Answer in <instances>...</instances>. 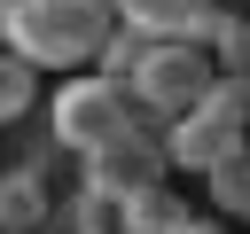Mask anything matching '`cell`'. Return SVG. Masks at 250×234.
Listing matches in <instances>:
<instances>
[{
  "label": "cell",
  "instance_id": "obj_1",
  "mask_svg": "<svg viewBox=\"0 0 250 234\" xmlns=\"http://www.w3.org/2000/svg\"><path fill=\"white\" fill-rule=\"evenodd\" d=\"M109 23H117L109 0H8L0 8V47L31 70H86Z\"/></svg>",
  "mask_w": 250,
  "mask_h": 234
},
{
  "label": "cell",
  "instance_id": "obj_2",
  "mask_svg": "<svg viewBox=\"0 0 250 234\" xmlns=\"http://www.w3.org/2000/svg\"><path fill=\"white\" fill-rule=\"evenodd\" d=\"M164 133V164L172 172H211L219 156H234V148H250V78H211V94L195 101V109H180V117H164L156 125Z\"/></svg>",
  "mask_w": 250,
  "mask_h": 234
},
{
  "label": "cell",
  "instance_id": "obj_3",
  "mask_svg": "<svg viewBox=\"0 0 250 234\" xmlns=\"http://www.w3.org/2000/svg\"><path fill=\"white\" fill-rule=\"evenodd\" d=\"M211 78H219L211 70V47H164V39H148L141 62H133V78H125V94H133V109L148 125H164V117L195 109L211 94Z\"/></svg>",
  "mask_w": 250,
  "mask_h": 234
},
{
  "label": "cell",
  "instance_id": "obj_4",
  "mask_svg": "<svg viewBox=\"0 0 250 234\" xmlns=\"http://www.w3.org/2000/svg\"><path fill=\"white\" fill-rule=\"evenodd\" d=\"M133 117H141L133 94H125L117 78L86 70V78H62V86H55V101H47V140H55L62 156H86L94 140H109V133L133 125Z\"/></svg>",
  "mask_w": 250,
  "mask_h": 234
},
{
  "label": "cell",
  "instance_id": "obj_5",
  "mask_svg": "<svg viewBox=\"0 0 250 234\" xmlns=\"http://www.w3.org/2000/svg\"><path fill=\"white\" fill-rule=\"evenodd\" d=\"M78 164H86L78 187H102V195H133V187H148V179H172V164H164V133H156L148 117L117 125V133L94 140Z\"/></svg>",
  "mask_w": 250,
  "mask_h": 234
},
{
  "label": "cell",
  "instance_id": "obj_6",
  "mask_svg": "<svg viewBox=\"0 0 250 234\" xmlns=\"http://www.w3.org/2000/svg\"><path fill=\"white\" fill-rule=\"evenodd\" d=\"M141 39H164V47H211L219 23H227V0H109Z\"/></svg>",
  "mask_w": 250,
  "mask_h": 234
},
{
  "label": "cell",
  "instance_id": "obj_7",
  "mask_svg": "<svg viewBox=\"0 0 250 234\" xmlns=\"http://www.w3.org/2000/svg\"><path fill=\"white\" fill-rule=\"evenodd\" d=\"M55 218V187H47V156L8 164L0 172V234H39Z\"/></svg>",
  "mask_w": 250,
  "mask_h": 234
},
{
  "label": "cell",
  "instance_id": "obj_8",
  "mask_svg": "<svg viewBox=\"0 0 250 234\" xmlns=\"http://www.w3.org/2000/svg\"><path fill=\"white\" fill-rule=\"evenodd\" d=\"M180 211H188V195H180L172 179H148V187L117 195V234H172Z\"/></svg>",
  "mask_w": 250,
  "mask_h": 234
},
{
  "label": "cell",
  "instance_id": "obj_9",
  "mask_svg": "<svg viewBox=\"0 0 250 234\" xmlns=\"http://www.w3.org/2000/svg\"><path fill=\"white\" fill-rule=\"evenodd\" d=\"M203 211H219L227 226H250V148H234L203 172Z\"/></svg>",
  "mask_w": 250,
  "mask_h": 234
},
{
  "label": "cell",
  "instance_id": "obj_10",
  "mask_svg": "<svg viewBox=\"0 0 250 234\" xmlns=\"http://www.w3.org/2000/svg\"><path fill=\"white\" fill-rule=\"evenodd\" d=\"M141 47H148V39L117 16V23L102 31V47H94V62H86V70H102V78H117V86H125V78H133V62H141Z\"/></svg>",
  "mask_w": 250,
  "mask_h": 234
},
{
  "label": "cell",
  "instance_id": "obj_11",
  "mask_svg": "<svg viewBox=\"0 0 250 234\" xmlns=\"http://www.w3.org/2000/svg\"><path fill=\"white\" fill-rule=\"evenodd\" d=\"M211 70H219V78H250V16L227 8L219 39H211Z\"/></svg>",
  "mask_w": 250,
  "mask_h": 234
},
{
  "label": "cell",
  "instance_id": "obj_12",
  "mask_svg": "<svg viewBox=\"0 0 250 234\" xmlns=\"http://www.w3.org/2000/svg\"><path fill=\"white\" fill-rule=\"evenodd\" d=\"M31 101H39V70H31V62H16V55L0 47V125H16Z\"/></svg>",
  "mask_w": 250,
  "mask_h": 234
},
{
  "label": "cell",
  "instance_id": "obj_13",
  "mask_svg": "<svg viewBox=\"0 0 250 234\" xmlns=\"http://www.w3.org/2000/svg\"><path fill=\"white\" fill-rule=\"evenodd\" d=\"M62 211H70V234H117V195H102V187H78Z\"/></svg>",
  "mask_w": 250,
  "mask_h": 234
},
{
  "label": "cell",
  "instance_id": "obj_14",
  "mask_svg": "<svg viewBox=\"0 0 250 234\" xmlns=\"http://www.w3.org/2000/svg\"><path fill=\"white\" fill-rule=\"evenodd\" d=\"M172 234H227V218H219V211H203V203H188Z\"/></svg>",
  "mask_w": 250,
  "mask_h": 234
},
{
  "label": "cell",
  "instance_id": "obj_15",
  "mask_svg": "<svg viewBox=\"0 0 250 234\" xmlns=\"http://www.w3.org/2000/svg\"><path fill=\"white\" fill-rule=\"evenodd\" d=\"M0 8H8V0H0Z\"/></svg>",
  "mask_w": 250,
  "mask_h": 234
}]
</instances>
